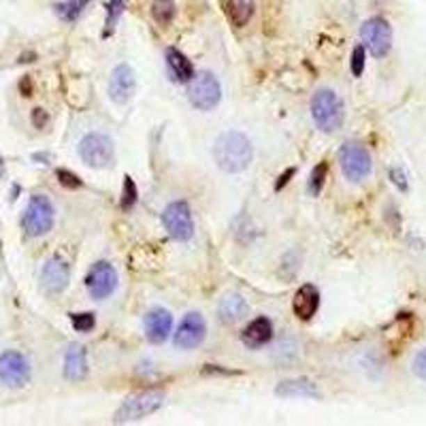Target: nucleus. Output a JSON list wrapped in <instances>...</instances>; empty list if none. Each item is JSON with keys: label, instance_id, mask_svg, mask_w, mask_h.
<instances>
[{"label": "nucleus", "instance_id": "dca6fc26", "mask_svg": "<svg viewBox=\"0 0 426 426\" xmlns=\"http://www.w3.org/2000/svg\"><path fill=\"white\" fill-rule=\"evenodd\" d=\"M88 373V356H86V347L73 343L66 354H64V375L70 381H79Z\"/></svg>", "mask_w": 426, "mask_h": 426}, {"label": "nucleus", "instance_id": "72a5a7b5", "mask_svg": "<svg viewBox=\"0 0 426 426\" xmlns=\"http://www.w3.org/2000/svg\"><path fill=\"white\" fill-rule=\"evenodd\" d=\"M292 175H294V168H288L286 173H283V175L279 177V182H277V186H275V188L279 190L281 186H286V184H288V180H290V177H292Z\"/></svg>", "mask_w": 426, "mask_h": 426}, {"label": "nucleus", "instance_id": "ddd939ff", "mask_svg": "<svg viewBox=\"0 0 426 426\" xmlns=\"http://www.w3.org/2000/svg\"><path fill=\"white\" fill-rule=\"evenodd\" d=\"M136 88V77L134 70L128 64H120L113 68L111 79H109V96L113 102L118 104H126L130 100V96L134 94Z\"/></svg>", "mask_w": 426, "mask_h": 426}, {"label": "nucleus", "instance_id": "4be33fe9", "mask_svg": "<svg viewBox=\"0 0 426 426\" xmlns=\"http://www.w3.org/2000/svg\"><path fill=\"white\" fill-rule=\"evenodd\" d=\"M224 11H226L228 19H230L235 26H239V28L250 22V19H252V13H254L252 5L245 3V0H226V3H224Z\"/></svg>", "mask_w": 426, "mask_h": 426}, {"label": "nucleus", "instance_id": "423d86ee", "mask_svg": "<svg viewBox=\"0 0 426 426\" xmlns=\"http://www.w3.org/2000/svg\"><path fill=\"white\" fill-rule=\"evenodd\" d=\"M164 405V395L162 393H141V395H134L130 399H126L122 403V407L118 409L113 422L118 424H124V422H136V420H143L152 413H156L160 407Z\"/></svg>", "mask_w": 426, "mask_h": 426}, {"label": "nucleus", "instance_id": "f03ea898", "mask_svg": "<svg viewBox=\"0 0 426 426\" xmlns=\"http://www.w3.org/2000/svg\"><path fill=\"white\" fill-rule=\"evenodd\" d=\"M311 118L322 132H335L343 124V102L333 90H317L311 98Z\"/></svg>", "mask_w": 426, "mask_h": 426}, {"label": "nucleus", "instance_id": "f8f14e48", "mask_svg": "<svg viewBox=\"0 0 426 426\" xmlns=\"http://www.w3.org/2000/svg\"><path fill=\"white\" fill-rule=\"evenodd\" d=\"M205 335H207V324H205L203 315L196 311H190L182 320L180 329H177V333H175V345L182 347V349L198 347L205 341Z\"/></svg>", "mask_w": 426, "mask_h": 426}, {"label": "nucleus", "instance_id": "aec40b11", "mask_svg": "<svg viewBox=\"0 0 426 426\" xmlns=\"http://www.w3.org/2000/svg\"><path fill=\"white\" fill-rule=\"evenodd\" d=\"M277 397H307V399H320V390L309 379H288L281 381L275 388Z\"/></svg>", "mask_w": 426, "mask_h": 426}, {"label": "nucleus", "instance_id": "2f4dec72", "mask_svg": "<svg viewBox=\"0 0 426 426\" xmlns=\"http://www.w3.org/2000/svg\"><path fill=\"white\" fill-rule=\"evenodd\" d=\"M390 177H393V182L401 188V190H407V182H405V173L401 168H393L390 171Z\"/></svg>", "mask_w": 426, "mask_h": 426}, {"label": "nucleus", "instance_id": "9b49d317", "mask_svg": "<svg viewBox=\"0 0 426 426\" xmlns=\"http://www.w3.org/2000/svg\"><path fill=\"white\" fill-rule=\"evenodd\" d=\"M86 288L90 292L92 299H106V297H111L113 290L118 288V273L116 269L109 265V262H96L88 277H86Z\"/></svg>", "mask_w": 426, "mask_h": 426}, {"label": "nucleus", "instance_id": "b1692460", "mask_svg": "<svg viewBox=\"0 0 426 426\" xmlns=\"http://www.w3.org/2000/svg\"><path fill=\"white\" fill-rule=\"evenodd\" d=\"M88 5V0H68V3H62V5H56V11H58V15L62 17V19H75L81 11H84V7Z\"/></svg>", "mask_w": 426, "mask_h": 426}, {"label": "nucleus", "instance_id": "1a4fd4ad", "mask_svg": "<svg viewBox=\"0 0 426 426\" xmlns=\"http://www.w3.org/2000/svg\"><path fill=\"white\" fill-rule=\"evenodd\" d=\"M361 37L365 47L371 52V56L375 58H384L388 56L390 47H393V28L384 17H371L363 24Z\"/></svg>", "mask_w": 426, "mask_h": 426}, {"label": "nucleus", "instance_id": "4468645a", "mask_svg": "<svg viewBox=\"0 0 426 426\" xmlns=\"http://www.w3.org/2000/svg\"><path fill=\"white\" fill-rule=\"evenodd\" d=\"M171 329H173V315L166 309L156 307L145 315V335L152 343L156 345L164 343L171 335Z\"/></svg>", "mask_w": 426, "mask_h": 426}, {"label": "nucleus", "instance_id": "393cba45", "mask_svg": "<svg viewBox=\"0 0 426 426\" xmlns=\"http://www.w3.org/2000/svg\"><path fill=\"white\" fill-rule=\"evenodd\" d=\"M326 171H329L326 162H320V164L313 168L311 180H309V192H311V194H320V192H322V186H324V180H326Z\"/></svg>", "mask_w": 426, "mask_h": 426}, {"label": "nucleus", "instance_id": "f257e3e1", "mask_svg": "<svg viewBox=\"0 0 426 426\" xmlns=\"http://www.w3.org/2000/svg\"><path fill=\"white\" fill-rule=\"evenodd\" d=\"M254 156L252 143L243 132L230 130L216 139L213 145V160L224 173H241L250 166Z\"/></svg>", "mask_w": 426, "mask_h": 426}, {"label": "nucleus", "instance_id": "c756f323", "mask_svg": "<svg viewBox=\"0 0 426 426\" xmlns=\"http://www.w3.org/2000/svg\"><path fill=\"white\" fill-rule=\"evenodd\" d=\"M122 9H124V3H122V0H109V5H106V26L113 28L118 15L122 13Z\"/></svg>", "mask_w": 426, "mask_h": 426}, {"label": "nucleus", "instance_id": "9d476101", "mask_svg": "<svg viewBox=\"0 0 426 426\" xmlns=\"http://www.w3.org/2000/svg\"><path fill=\"white\" fill-rule=\"evenodd\" d=\"M0 381L9 388H24L30 381V363L19 352H5L0 356Z\"/></svg>", "mask_w": 426, "mask_h": 426}, {"label": "nucleus", "instance_id": "7c9ffc66", "mask_svg": "<svg viewBox=\"0 0 426 426\" xmlns=\"http://www.w3.org/2000/svg\"><path fill=\"white\" fill-rule=\"evenodd\" d=\"M413 373L426 381V347L422 352L416 354V358H413Z\"/></svg>", "mask_w": 426, "mask_h": 426}, {"label": "nucleus", "instance_id": "2eb2a0df", "mask_svg": "<svg viewBox=\"0 0 426 426\" xmlns=\"http://www.w3.org/2000/svg\"><path fill=\"white\" fill-rule=\"evenodd\" d=\"M68 267L64 260L60 258H52L45 262L43 271H41V281H43V288L52 294H58L66 288V283H68Z\"/></svg>", "mask_w": 426, "mask_h": 426}, {"label": "nucleus", "instance_id": "bb28decb", "mask_svg": "<svg viewBox=\"0 0 426 426\" xmlns=\"http://www.w3.org/2000/svg\"><path fill=\"white\" fill-rule=\"evenodd\" d=\"M136 203V186L130 177H124V190H122V209L128 211Z\"/></svg>", "mask_w": 426, "mask_h": 426}, {"label": "nucleus", "instance_id": "cd10ccee", "mask_svg": "<svg viewBox=\"0 0 426 426\" xmlns=\"http://www.w3.org/2000/svg\"><path fill=\"white\" fill-rule=\"evenodd\" d=\"M365 70V47L358 45L356 49H354L352 54V75L354 77H361Z\"/></svg>", "mask_w": 426, "mask_h": 426}, {"label": "nucleus", "instance_id": "c85d7f7f", "mask_svg": "<svg viewBox=\"0 0 426 426\" xmlns=\"http://www.w3.org/2000/svg\"><path fill=\"white\" fill-rule=\"evenodd\" d=\"M58 182L62 184V186H66V188H70V190H75V188H79L81 186V180L77 175H73L70 171H66V168H60L58 173Z\"/></svg>", "mask_w": 426, "mask_h": 426}, {"label": "nucleus", "instance_id": "39448f33", "mask_svg": "<svg viewBox=\"0 0 426 426\" xmlns=\"http://www.w3.org/2000/svg\"><path fill=\"white\" fill-rule=\"evenodd\" d=\"M188 98H190V102L196 106V109H200V111L216 109L220 98H222L220 81L213 77L209 70H203V73H198V75H194L190 79Z\"/></svg>", "mask_w": 426, "mask_h": 426}, {"label": "nucleus", "instance_id": "6ab92c4d", "mask_svg": "<svg viewBox=\"0 0 426 426\" xmlns=\"http://www.w3.org/2000/svg\"><path fill=\"white\" fill-rule=\"evenodd\" d=\"M166 66H168V73L173 75L175 81H190L194 77V66L192 62L180 52V49H175V47H168L166 49Z\"/></svg>", "mask_w": 426, "mask_h": 426}, {"label": "nucleus", "instance_id": "5701e85b", "mask_svg": "<svg viewBox=\"0 0 426 426\" xmlns=\"http://www.w3.org/2000/svg\"><path fill=\"white\" fill-rule=\"evenodd\" d=\"M175 13H177V7L173 0H154L152 3V15L160 26H168Z\"/></svg>", "mask_w": 426, "mask_h": 426}, {"label": "nucleus", "instance_id": "20e7f679", "mask_svg": "<svg viewBox=\"0 0 426 426\" xmlns=\"http://www.w3.org/2000/svg\"><path fill=\"white\" fill-rule=\"evenodd\" d=\"M79 156L92 168H109L116 156L113 141L102 132H90L79 141Z\"/></svg>", "mask_w": 426, "mask_h": 426}, {"label": "nucleus", "instance_id": "7ed1b4c3", "mask_svg": "<svg viewBox=\"0 0 426 426\" xmlns=\"http://www.w3.org/2000/svg\"><path fill=\"white\" fill-rule=\"evenodd\" d=\"M54 218H56V211H54L52 200L43 194H34L30 198L26 211H24V216H22V226H24L26 235L41 237V235L52 230Z\"/></svg>", "mask_w": 426, "mask_h": 426}, {"label": "nucleus", "instance_id": "a211bd4d", "mask_svg": "<svg viewBox=\"0 0 426 426\" xmlns=\"http://www.w3.org/2000/svg\"><path fill=\"white\" fill-rule=\"evenodd\" d=\"M243 343L247 347H262L273 339V324L269 317H256L254 322L247 324V329L241 335Z\"/></svg>", "mask_w": 426, "mask_h": 426}, {"label": "nucleus", "instance_id": "473e14b6", "mask_svg": "<svg viewBox=\"0 0 426 426\" xmlns=\"http://www.w3.org/2000/svg\"><path fill=\"white\" fill-rule=\"evenodd\" d=\"M32 122H34V126H43L45 122H47V116H45V111L43 109H34V113H32Z\"/></svg>", "mask_w": 426, "mask_h": 426}, {"label": "nucleus", "instance_id": "a878e982", "mask_svg": "<svg viewBox=\"0 0 426 426\" xmlns=\"http://www.w3.org/2000/svg\"><path fill=\"white\" fill-rule=\"evenodd\" d=\"M70 322H73L75 331L79 333H90L96 326L94 313H70Z\"/></svg>", "mask_w": 426, "mask_h": 426}, {"label": "nucleus", "instance_id": "f3484780", "mask_svg": "<svg viewBox=\"0 0 426 426\" xmlns=\"http://www.w3.org/2000/svg\"><path fill=\"white\" fill-rule=\"evenodd\" d=\"M320 307V292L315 286L307 283V286H301L294 294V301H292V309L297 313L299 320H311L315 315Z\"/></svg>", "mask_w": 426, "mask_h": 426}, {"label": "nucleus", "instance_id": "6e6552de", "mask_svg": "<svg viewBox=\"0 0 426 426\" xmlns=\"http://www.w3.org/2000/svg\"><path fill=\"white\" fill-rule=\"evenodd\" d=\"M162 224L166 228V232L177 239V241H188L194 235V220H192V211L188 207V203L177 200L171 203L164 213H162Z\"/></svg>", "mask_w": 426, "mask_h": 426}, {"label": "nucleus", "instance_id": "412c9836", "mask_svg": "<svg viewBox=\"0 0 426 426\" xmlns=\"http://www.w3.org/2000/svg\"><path fill=\"white\" fill-rule=\"evenodd\" d=\"M218 311H220L222 322L232 324V322H239L241 317H245L247 311H250V307H247L245 299H241L239 294H226V297L220 301Z\"/></svg>", "mask_w": 426, "mask_h": 426}, {"label": "nucleus", "instance_id": "0eeeda50", "mask_svg": "<svg viewBox=\"0 0 426 426\" xmlns=\"http://www.w3.org/2000/svg\"><path fill=\"white\" fill-rule=\"evenodd\" d=\"M341 171L349 182H363L369 177L373 162L369 152L361 143H345L339 152Z\"/></svg>", "mask_w": 426, "mask_h": 426}, {"label": "nucleus", "instance_id": "f704fd0d", "mask_svg": "<svg viewBox=\"0 0 426 426\" xmlns=\"http://www.w3.org/2000/svg\"><path fill=\"white\" fill-rule=\"evenodd\" d=\"M3 173H5V162H3V158H0V177H3Z\"/></svg>", "mask_w": 426, "mask_h": 426}]
</instances>
